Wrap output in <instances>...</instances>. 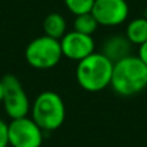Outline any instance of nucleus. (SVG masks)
<instances>
[{
	"label": "nucleus",
	"mask_w": 147,
	"mask_h": 147,
	"mask_svg": "<svg viewBox=\"0 0 147 147\" xmlns=\"http://www.w3.org/2000/svg\"><path fill=\"white\" fill-rule=\"evenodd\" d=\"M110 86L119 96H136L147 86V66L136 56L120 59L114 63Z\"/></svg>",
	"instance_id": "1"
},
{
	"label": "nucleus",
	"mask_w": 147,
	"mask_h": 147,
	"mask_svg": "<svg viewBox=\"0 0 147 147\" xmlns=\"http://www.w3.org/2000/svg\"><path fill=\"white\" fill-rule=\"evenodd\" d=\"M114 63L101 52H94L78 62L76 81L86 92H101L111 85Z\"/></svg>",
	"instance_id": "2"
},
{
	"label": "nucleus",
	"mask_w": 147,
	"mask_h": 147,
	"mask_svg": "<svg viewBox=\"0 0 147 147\" xmlns=\"http://www.w3.org/2000/svg\"><path fill=\"white\" fill-rule=\"evenodd\" d=\"M31 119L44 130L52 132L62 127L66 117V107L58 93L52 90L41 92L32 103Z\"/></svg>",
	"instance_id": "3"
},
{
	"label": "nucleus",
	"mask_w": 147,
	"mask_h": 147,
	"mask_svg": "<svg viewBox=\"0 0 147 147\" xmlns=\"http://www.w3.org/2000/svg\"><path fill=\"white\" fill-rule=\"evenodd\" d=\"M59 40L41 35L27 44L25 51L26 62L36 70H49L57 66L62 58Z\"/></svg>",
	"instance_id": "4"
},
{
	"label": "nucleus",
	"mask_w": 147,
	"mask_h": 147,
	"mask_svg": "<svg viewBox=\"0 0 147 147\" xmlns=\"http://www.w3.org/2000/svg\"><path fill=\"white\" fill-rule=\"evenodd\" d=\"M4 85V96H3V106L5 114L12 119L25 117L30 112V101L20 79L13 74H7L1 79Z\"/></svg>",
	"instance_id": "5"
},
{
	"label": "nucleus",
	"mask_w": 147,
	"mask_h": 147,
	"mask_svg": "<svg viewBox=\"0 0 147 147\" xmlns=\"http://www.w3.org/2000/svg\"><path fill=\"white\" fill-rule=\"evenodd\" d=\"M44 130L31 117H18L8 123V141L12 147H40Z\"/></svg>",
	"instance_id": "6"
},
{
	"label": "nucleus",
	"mask_w": 147,
	"mask_h": 147,
	"mask_svg": "<svg viewBox=\"0 0 147 147\" xmlns=\"http://www.w3.org/2000/svg\"><path fill=\"white\" fill-rule=\"evenodd\" d=\"M90 13L99 26L115 27L128 20L129 5L125 0H94Z\"/></svg>",
	"instance_id": "7"
},
{
	"label": "nucleus",
	"mask_w": 147,
	"mask_h": 147,
	"mask_svg": "<svg viewBox=\"0 0 147 147\" xmlns=\"http://www.w3.org/2000/svg\"><path fill=\"white\" fill-rule=\"evenodd\" d=\"M62 49V56L72 61H81L94 53V39L93 36L84 35L72 30L66 32L59 40Z\"/></svg>",
	"instance_id": "8"
},
{
	"label": "nucleus",
	"mask_w": 147,
	"mask_h": 147,
	"mask_svg": "<svg viewBox=\"0 0 147 147\" xmlns=\"http://www.w3.org/2000/svg\"><path fill=\"white\" fill-rule=\"evenodd\" d=\"M132 52V43L127 39V36L114 35L107 38L102 44L101 53L110 59L112 63H116L117 61L125 58Z\"/></svg>",
	"instance_id": "9"
},
{
	"label": "nucleus",
	"mask_w": 147,
	"mask_h": 147,
	"mask_svg": "<svg viewBox=\"0 0 147 147\" xmlns=\"http://www.w3.org/2000/svg\"><path fill=\"white\" fill-rule=\"evenodd\" d=\"M43 30H44V35L57 39V40H61L62 36L67 32L66 20H65V17L61 13L52 12L44 18Z\"/></svg>",
	"instance_id": "10"
},
{
	"label": "nucleus",
	"mask_w": 147,
	"mask_h": 147,
	"mask_svg": "<svg viewBox=\"0 0 147 147\" xmlns=\"http://www.w3.org/2000/svg\"><path fill=\"white\" fill-rule=\"evenodd\" d=\"M125 36L132 43V45L143 44L147 40V18L138 17L132 20L127 26Z\"/></svg>",
	"instance_id": "11"
},
{
	"label": "nucleus",
	"mask_w": 147,
	"mask_h": 147,
	"mask_svg": "<svg viewBox=\"0 0 147 147\" xmlns=\"http://www.w3.org/2000/svg\"><path fill=\"white\" fill-rule=\"evenodd\" d=\"M98 22L96 21L94 16L89 13H84V14L75 16V21H74V30L78 31L84 35L93 36L96 30L98 28Z\"/></svg>",
	"instance_id": "12"
},
{
	"label": "nucleus",
	"mask_w": 147,
	"mask_h": 147,
	"mask_svg": "<svg viewBox=\"0 0 147 147\" xmlns=\"http://www.w3.org/2000/svg\"><path fill=\"white\" fill-rule=\"evenodd\" d=\"M63 3L74 16H79L92 12L94 0H63Z\"/></svg>",
	"instance_id": "13"
},
{
	"label": "nucleus",
	"mask_w": 147,
	"mask_h": 147,
	"mask_svg": "<svg viewBox=\"0 0 147 147\" xmlns=\"http://www.w3.org/2000/svg\"><path fill=\"white\" fill-rule=\"evenodd\" d=\"M8 124L3 119H0V147H8Z\"/></svg>",
	"instance_id": "14"
},
{
	"label": "nucleus",
	"mask_w": 147,
	"mask_h": 147,
	"mask_svg": "<svg viewBox=\"0 0 147 147\" xmlns=\"http://www.w3.org/2000/svg\"><path fill=\"white\" fill-rule=\"evenodd\" d=\"M137 57L147 66V40L138 47V56Z\"/></svg>",
	"instance_id": "15"
},
{
	"label": "nucleus",
	"mask_w": 147,
	"mask_h": 147,
	"mask_svg": "<svg viewBox=\"0 0 147 147\" xmlns=\"http://www.w3.org/2000/svg\"><path fill=\"white\" fill-rule=\"evenodd\" d=\"M3 96H4V85H3V81L0 80V103L3 101Z\"/></svg>",
	"instance_id": "16"
}]
</instances>
